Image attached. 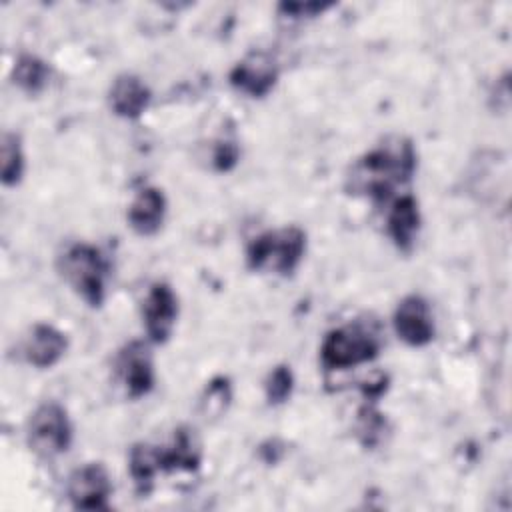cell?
Returning a JSON list of instances; mask_svg holds the SVG:
<instances>
[{
	"instance_id": "obj_1",
	"label": "cell",
	"mask_w": 512,
	"mask_h": 512,
	"mask_svg": "<svg viewBox=\"0 0 512 512\" xmlns=\"http://www.w3.org/2000/svg\"><path fill=\"white\" fill-rule=\"evenodd\" d=\"M416 154L408 140L394 138L364 154L352 168V190L374 200H388L398 184L412 178Z\"/></svg>"
},
{
	"instance_id": "obj_2",
	"label": "cell",
	"mask_w": 512,
	"mask_h": 512,
	"mask_svg": "<svg viewBox=\"0 0 512 512\" xmlns=\"http://www.w3.org/2000/svg\"><path fill=\"white\" fill-rule=\"evenodd\" d=\"M60 272L86 304L96 308L104 302L108 262L96 246L84 242L70 246L60 258Z\"/></svg>"
},
{
	"instance_id": "obj_3",
	"label": "cell",
	"mask_w": 512,
	"mask_h": 512,
	"mask_svg": "<svg viewBox=\"0 0 512 512\" xmlns=\"http://www.w3.org/2000/svg\"><path fill=\"white\" fill-rule=\"evenodd\" d=\"M306 250V234L298 226L264 232L248 244L246 260L252 270H272L288 276Z\"/></svg>"
},
{
	"instance_id": "obj_4",
	"label": "cell",
	"mask_w": 512,
	"mask_h": 512,
	"mask_svg": "<svg viewBox=\"0 0 512 512\" xmlns=\"http://www.w3.org/2000/svg\"><path fill=\"white\" fill-rule=\"evenodd\" d=\"M376 336L362 326H342L326 334L320 358L328 370H346L378 356Z\"/></svg>"
},
{
	"instance_id": "obj_5",
	"label": "cell",
	"mask_w": 512,
	"mask_h": 512,
	"mask_svg": "<svg viewBox=\"0 0 512 512\" xmlns=\"http://www.w3.org/2000/svg\"><path fill=\"white\" fill-rule=\"evenodd\" d=\"M28 442L42 456L66 452L72 442V426L66 410L56 402L38 406L28 422Z\"/></svg>"
},
{
	"instance_id": "obj_6",
	"label": "cell",
	"mask_w": 512,
	"mask_h": 512,
	"mask_svg": "<svg viewBox=\"0 0 512 512\" xmlns=\"http://www.w3.org/2000/svg\"><path fill=\"white\" fill-rule=\"evenodd\" d=\"M112 494V482L106 468L98 462L76 468L68 478V498L74 508L80 510H104L108 508V496Z\"/></svg>"
},
{
	"instance_id": "obj_7",
	"label": "cell",
	"mask_w": 512,
	"mask_h": 512,
	"mask_svg": "<svg viewBox=\"0 0 512 512\" xmlns=\"http://www.w3.org/2000/svg\"><path fill=\"white\" fill-rule=\"evenodd\" d=\"M176 314L178 300L174 290L164 282L152 284L142 304V318L148 338L156 344H164L174 330Z\"/></svg>"
},
{
	"instance_id": "obj_8",
	"label": "cell",
	"mask_w": 512,
	"mask_h": 512,
	"mask_svg": "<svg viewBox=\"0 0 512 512\" xmlns=\"http://www.w3.org/2000/svg\"><path fill=\"white\" fill-rule=\"evenodd\" d=\"M394 328L398 338L408 346L428 344L434 338V322L428 302L418 294L402 298L394 312Z\"/></svg>"
},
{
	"instance_id": "obj_9",
	"label": "cell",
	"mask_w": 512,
	"mask_h": 512,
	"mask_svg": "<svg viewBox=\"0 0 512 512\" xmlns=\"http://www.w3.org/2000/svg\"><path fill=\"white\" fill-rule=\"evenodd\" d=\"M276 78L278 68L274 60L264 52L248 54L230 72V84L252 98L266 96L276 84Z\"/></svg>"
},
{
	"instance_id": "obj_10",
	"label": "cell",
	"mask_w": 512,
	"mask_h": 512,
	"mask_svg": "<svg viewBox=\"0 0 512 512\" xmlns=\"http://www.w3.org/2000/svg\"><path fill=\"white\" fill-rule=\"evenodd\" d=\"M118 372L130 398L148 394L154 386V368L148 346L144 342H130L118 358Z\"/></svg>"
},
{
	"instance_id": "obj_11",
	"label": "cell",
	"mask_w": 512,
	"mask_h": 512,
	"mask_svg": "<svg viewBox=\"0 0 512 512\" xmlns=\"http://www.w3.org/2000/svg\"><path fill=\"white\" fill-rule=\"evenodd\" d=\"M166 214V198L158 188H144L128 208V224L140 236H152L160 230Z\"/></svg>"
},
{
	"instance_id": "obj_12",
	"label": "cell",
	"mask_w": 512,
	"mask_h": 512,
	"mask_svg": "<svg viewBox=\"0 0 512 512\" xmlns=\"http://www.w3.org/2000/svg\"><path fill=\"white\" fill-rule=\"evenodd\" d=\"M66 346V336L58 328L36 324L24 344V356L36 368H50L64 356Z\"/></svg>"
},
{
	"instance_id": "obj_13",
	"label": "cell",
	"mask_w": 512,
	"mask_h": 512,
	"mask_svg": "<svg viewBox=\"0 0 512 512\" xmlns=\"http://www.w3.org/2000/svg\"><path fill=\"white\" fill-rule=\"evenodd\" d=\"M150 102L148 86L134 74H122L110 88V106L122 118H138Z\"/></svg>"
},
{
	"instance_id": "obj_14",
	"label": "cell",
	"mask_w": 512,
	"mask_h": 512,
	"mask_svg": "<svg viewBox=\"0 0 512 512\" xmlns=\"http://www.w3.org/2000/svg\"><path fill=\"white\" fill-rule=\"evenodd\" d=\"M420 228L418 202L412 196H402L392 204L388 214V234L400 250H410Z\"/></svg>"
},
{
	"instance_id": "obj_15",
	"label": "cell",
	"mask_w": 512,
	"mask_h": 512,
	"mask_svg": "<svg viewBox=\"0 0 512 512\" xmlns=\"http://www.w3.org/2000/svg\"><path fill=\"white\" fill-rule=\"evenodd\" d=\"M162 470H196L200 464V448L190 430L180 428L168 448H160Z\"/></svg>"
},
{
	"instance_id": "obj_16",
	"label": "cell",
	"mask_w": 512,
	"mask_h": 512,
	"mask_svg": "<svg viewBox=\"0 0 512 512\" xmlns=\"http://www.w3.org/2000/svg\"><path fill=\"white\" fill-rule=\"evenodd\" d=\"M130 476L134 478L140 492H148L152 486V478L158 470H162L160 448L150 444H134L128 458Z\"/></svg>"
},
{
	"instance_id": "obj_17",
	"label": "cell",
	"mask_w": 512,
	"mask_h": 512,
	"mask_svg": "<svg viewBox=\"0 0 512 512\" xmlns=\"http://www.w3.org/2000/svg\"><path fill=\"white\" fill-rule=\"evenodd\" d=\"M12 80L24 92L36 94L48 82V66L36 56H20L12 68Z\"/></svg>"
},
{
	"instance_id": "obj_18",
	"label": "cell",
	"mask_w": 512,
	"mask_h": 512,
	"mask_svg": "<svg viewBox=\"0 0 512 512\" xmlns=\"http://www.w3.org/2000/svg\"><path fill=\"white\" fill-rule=\"evenodd\" d=\"M24 172V154L20 148V138L16 134L2 136V182L14 186L20 182Z\"/></svg>"
},
{
	"instance_id": "obj_19",
	"label": "cell",
	"mask_w": 512,
	"mask_h": 512,
	"mask_svg": "<svg viewBox=\"0 0 512 512\" xmlns=\"http://www.w3.org/2000/svg\"><path fill=\"white\" fill-rule=\"evenodd\" d=\"M230 384L226 378H214L208 386H206V392L202 396V412L206 414V418H214V416H220L228 404H230Z\"/></svg>"
},
{
	"instance_id": "obj_20",
	"label": "cell",
	"mask_w": 512,
	"mask_h": 512,
	"mask_svg": "<svg viewBox=\"0 0 512 512\" xmlns=\"http://www.w3.org/2000/svg\"><path fill=\"white\" fill-rule=\"evenodd\" d=\"M294 386V376L290 372L288 366H278L270 372L268 380H266V398L272 404H280L284 402Z\"/></svg>"
},
{
	"instance_id": "obj_21",
	"label": "cell",
	"mask_w": 512,
	"mask_h": 512,
	"mask_svg": "<svg viewBox=\"0 0 512 512\" xmlns=\"http://www.w3.org/2000/svg\"><path fill=\"white\" fill-rule=\"evenodd\" d=\"M238 160V148L232 142H220L214 152V164L218 170H230Z\"/></svg>"
},
{
	"instance_id": "obj_22",
	"label": "cell",
	"mask_w": 512,
	"mask_h": 512,
	"mask_svg": "<svg viewBox=\"0 0 512 512\" xmlns=\"http://www.w3.org/2000/svg\"><path fill=\"white\" fill-rule=\"evenodd\" d=\"M328 4H314V2H308V4H302V2H294V4H280V10L292 14V16H314L316 12H322L326 10Z\"/></svg>"
}]
</instances>
